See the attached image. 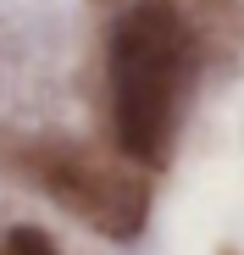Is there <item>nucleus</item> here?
<instances>
[{
    "mask_svg": "<svg viewBox=\"0 0 244 255\" xmlns=\"http://www.w3.org/2000/svg\"><path fill=\"white\" fill-rule=\"evenodd\" d=\"M189 33L167 0H139L111 33V122L133 161H161L178 122Z\"/></svg>",
    "mask_w": 244,
    "mask_h": 255,
    "instance_id": "nucleus-1",
    "label": "nucleus"
},
{
    "mask_svg": "<svg viewBox=\"0 0 244 255\" xmlns=\"http://www.w3.org/2000/svg\"><path fill=\"white\" fill-rule=\"evenodd\" d=\"M39 178H45V189L56 200L78 205L89 222L111 228L117 239H133L139 233V217H144V189L139 183L100 178V172H89V166L72 161V155H45V161H39Z\"/></svg>",
    "mask_w": 244,
    "mask_h": 255,
    "instance_id": "nucleus-2",
    "label": "nucleus"
},
{
    "mask_svg": "<svg viewBox=\"0 0 244 255\" xmlns=\"http://www.w3.org/2000/svg\"><path fill=\"white\" fill-rule=\"evenodd\" d=\"M0 255H56V244L39 228H11L6 239H0Z\"/></svg>",
    "mask_w": 244,
    "mask_h": 255,
    "instance_id": "nucleus-3",
    "label": "nucleus"
}]
</instances>
